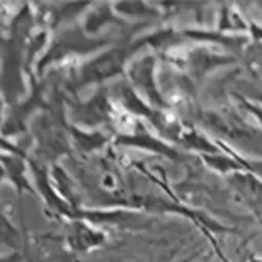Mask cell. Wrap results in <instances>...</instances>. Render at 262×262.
Here are the masks:
<instances>
[{"label":"cell","mask_w":262,"mask_h":262,"mask_svg":"<svg viewBox=\"0 0 262 262\" xmlns=\"http://www.w3.org/2000/svg\"><path fill=\"white\" fill-rule=\"evenodd\" d=\"M107 242L105 232L93 228L83 219H73L66 229V244L76 253H90L104 247Z\"/></svg>","instance_id":"1"},{"label":"cell","mask_w":262,"mask_h":262,"mask_svg":"<svg viewBox=\"0 0 262 262\" xmlns=\"http://www.w3.org/2000/svg\"><path fill=\"white\" fill-rule=\"evenodd\" d=\"M127 55H129V51L126 49H115V51L105 52L83 68L80 79L85 83H90V82H101V80L115 77L123 71Z\"/></svg>","instance_id":"2"},{"label":"cell","mask_w":262,"mask_h":262,"mask_svg":"<svg viewBox=\"0 0 262 262\" xmlns=\"http://www.w3.org/2000/svg\"><path fill=\"white\" fill-rule=\"evenodd\" d=\"M231 184L241 200L256 212L262 210V184L250 173L239 171L231 174Z\"/></svg>","instance_id":"3"},{"label":"cell","mask_w":262,"mask_h":262,"mask_svg":"<svg viewBox=\"0 0 262 262\" xmlns=\"http://www.w3.org/2000/svg\"><path fill=\"white\" fill-rule=\"evenodd\" d=\"M130 77L135 82V85L143 90V93L152 101V102H160V98L157 94V90L154 86V60L151 57L143 58L138 63H135L130 69Z\"/></svg>","instance_id":"4"},{"label":"cell","mask_w":262,"mask_h":262,"mask_svg":"<svg viewBox=\"0 0 262 262\" xmlns=\"http://www.w3.org/2000/svg\"><path fill=\"white\" fill-rule=\"evenodd\" d=\"M245 105V108L256 118L257 120V123L262 126V105H259V104H254V102H245L244 104Z\"/></svg>","instance_id":"5"},{"label":"cell","mask_w":262,"mask_h":262,"mask_svg":"<svg viewBox=\"0 0 262 262\" xmlns=\"http://www.w3.org/2000/svg\"><path fill=\"white\" fill-rule=\"evenodd\" d=\"M248 262H262V257H259V256H253Z\"/></svg>","instance_id":"6"}]
</instances>
